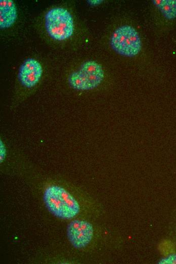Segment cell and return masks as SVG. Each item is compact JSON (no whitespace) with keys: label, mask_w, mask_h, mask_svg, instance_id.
I'll list each match as a JSON object with an SVG mask.
<instances>
[{"label":"cell","mask_w":176,"mask_h":264,"mask_svg":"<svg viewBox=\"0 0 176 264\" xmlns=\"http://www.w3.org/2000/svg\"><path fill=\"white\" fill-rule=\"evenodd\" d=\"M43 200L50 212L59 218L70 219L76 216L80 211V206L77 201L60 186L52 185L46 188Z\"/></svg>","instance_id":"cell-1"},{"label":"cell","mask_w":176,"mask_h":264,"mask_svg":"<svg viewBox=\"0 0 176 264\" xmlns=\"http://www.w3.org/2000/svg\"><path fill=\"white\" fill-rule=\"evenodd\" d=\"M45 24L49 36L55 40H66L73 33L72 16L68 10L62 8L49 10L45 15Z\"/></svg>","instance_id":"cell-2"},{"label":"cell","mask_w":176,"mask_h":264,"mask_svg":"<svg viewBox=\"0 0 176 264\" xmlns=\"http://www.w3.org/2000/svg\"><path fill=\"white\" fill-rule=\"evenodd\" d=\"M104 78V72L100 64L94 60L83 62L71 73L69 83L74 89L87 90L97 87Z\"/></svg>","instance_id":"cell-3"},{"label":"cell","mask_w":176,"mask_h":264,"mask_svg":"<svg viewBox=\"0 0 176 264\" xmlns=\"http://www.w3.org/2000/svg\"><path fill=\"white\" fill-rule=\"evenodd\" d=\"M110 44L115 52L127 57L136 56L142 48L138 32L129 25L121 26L116 29L111 36Z\"/></svg>","instance_id":"cell-4"},{"label":"cell","mask_w":176,"mask_h":264,"mask_svg":"<svg viewBox=\"0 0 176 264\" xmlns=\"http://www.w3.org/2000/svg\"><path fill=\"white\" fill-rule=\"evenodd\" d=\"M94 235L92 225L87 221L74 220L67 228V235L72 245L76 248L86 247L92 241Z\"/></svg>","instance_id":"cell-5"},{"label":"cell","mask_w":176,"mask_h":264,"mask_svg":"<svg viewBox=\"0 0 176 264\" xmlns=\"http://www.w3.org/2000/svg\"><path fill=\"white\" fill-rule=\"evenodd\" d=\"M42 71V68L39 62L34 58H27L19 68V81L25 87L31 88L38 83L41 77Z\"/></svg>","instance_id":"cell-6"},{"label":"cell","mask_w":176,"mask_h":264,"mask_svg":"<svg viewBox=\"0 0 176 264\" xmlns=\"http://www.w3.org/2000/svg\"><path fill=\"white\" fill-rule=\"evenodd\" d=\"M17 17L16 7L12 0L0 1V27L1 29L11 27Z\"/></svg>","instance_id":"cell-7"},{"label":"cell","mask_w":176,"mask_h":264,"mask_svg":"<svg viewBox=\"0 0 176 264\" xmlns=\"http://www.w3.org/2000/svg\"><path fill=\"white\" fill-rule=\"evenodd\" d=\"M152 2L167 19L176 18V0H154Z\"/></svg>","instance_id":"cell-8"},{"label":"cell","mask_w":176,"mask_h":264,"mask_svg":"<svg viewBox=\"0 0 176 264\" xmlns=\"http://www.w3.org/2000/svg\"><path fill=\"white\" fill-rule=\"evenodd\" d=\"M160 264H176V253L168 255L160 259L158 262Z\"/></svg>","instance_id":"cell-9"},{"label":"cell","mask_w":176,"mask_h":264,"mask_svg":"<svg viewBox=\"0 0 176 264\" xmlns=\"http://www.w3.org/2000/svg\"><path fill=\"white\" fill-rule=\"evenodd\" d=\"M7 153L6 147L2 141H0V162L2 163L5 159Z\"/></svg>","instance_id":"cell-10"},{"label":"cell","mask_w":176,"mask_h":264,"mask_svg":"<svg viewBox=\"0 0 176 264\" xmlns=\"http://www.w3.org/2000/svg\"><path fill=\"white\" fill-rule=\"evenodd\" d=\"M88 3L90 5H97L100 4L103 1H99V0H94V1H88Z\"/></svg>","instance_id":"cell-11"}]
</instances>
